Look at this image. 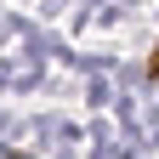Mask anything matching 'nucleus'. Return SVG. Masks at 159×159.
Instances as JSON below:
<instances>
[{
	"label": "nucleus",
	"mask_w": 159,
	"mask_h": 159,
	"mask_svg": "<svg viewBox=\"0 0 159 159\" xmlns=\"http://www.w3.org/2000/svg\"><path fill=\"white\" fill-rule=\"evenodd\" d=\"M153 68H159V57H153Z\"/></svg>",
	"instance_id": "nucleus-1"
}]
</instances>
